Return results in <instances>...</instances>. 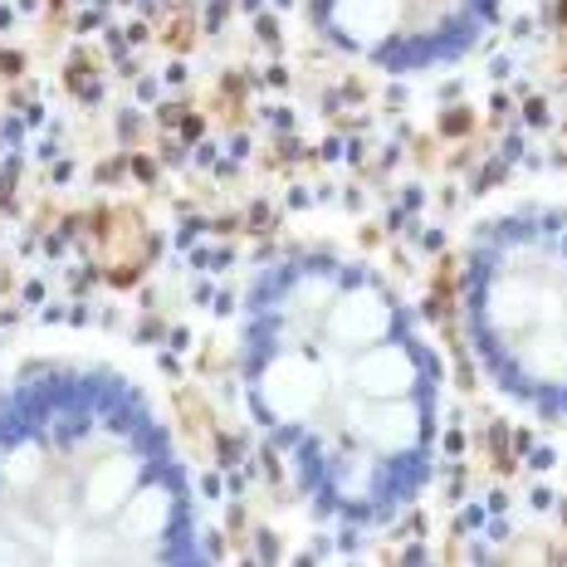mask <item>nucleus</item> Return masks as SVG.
Segmentation results:
<instances>
[{
	"label": "nucleus",
	"mask_w": 567,
	"mask_h": 567,
	"mask_svg": "<svg viewBox=\"0 0 567 567\" xmlns=\"http://www.w3.org/2000/svg\"><path fill=\"white\" fill-rule=\"evenodd\" d=\"M240 377L259 435L318 514L368 528L421 489L441 362L368 265L323 250L269 265L245 303Z\"/></svg>",
	"instance_id": "f257e3e1"
},
{
	"label": "nucleus",
	"mask_w": 567,
	"mask_h": 567,
	"mask_svg": "<svg viewBox=\"0 0 567 567\" xmlns=\"http://www.w3.org/2000/svg\"><path fill=\"white\" fill-rule=\"evenodd\" d=\"M186 563L182 460L133 382L40 362L0 386V563Z\"/></svg>",
	"instance_id": "f03ea898"
},
{
	"label": "nucleus",
	"mask_w": 567,
	"mask_h": 567,
	"mask_svg": "<svg viewBox=\"0 0 567 567\" xmlns=\"http://www.w3.org/2000/svg\"><path fill=\"white\" fill-rule=\"evenodd\" d=\"M465 323L494 386L538 411H567V230L504 220L465 265Z\"/></svg>",
	"instance_id": "7ed1b4c3"
},
{
	"label": "nucleus",
	"mask_w": 567,
	"mask_h": 567,
	"mask_svg": "<svg viewBox=\"0 0 567 567\" xmlns=\"http://www.w3.org/2000/svg\"><path fill=\"white\" fill-rule=\"evenodd\" d=\"M328 44L362 64L421 74L475 50L499 0H309Z\"/></svg>",
	"instance_id": "20e7f679"
}]
</instances>
